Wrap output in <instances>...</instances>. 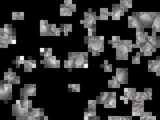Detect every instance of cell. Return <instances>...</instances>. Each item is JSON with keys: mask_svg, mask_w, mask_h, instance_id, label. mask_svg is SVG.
<instances>
[{"mask_svg": "<svg viewBox=\"0 0 160 120\" xmlns=\"http://www.w3.org/2000/svg\"><path fill=\"white\" fill-rule=\"evenodd\" d=\"M84 42L87 44L88 52H92V56H99L104 52V36H85Z\"/></svg>", "mask_w": 160, "mask_h": 120, "instance_id": "cell-1", "label": "cell"}, {"mask_svg": "<svg viewBox=\"0 0 160 120\" xmlns=\"http://www.w3.org/2000/svg\"><path fill=\"white\" fill-rule=\"evenodd\" d=\"M160 48V37L156 34H152L148 38L146 43L140 48L141 56H152V52H156L157 48Z\"/></svg>", "mask_w": 160, "mask_h": 120, "instance_id": "cell-2", "label": "cell"}, {"mask_svg": "<svg viewBox=\"0 0 160 120\" xmlns=\"http://www.w3.org/2000/svg\"><path fill=\"white\" fill-rule=\"evenodd\" d=\"M133 44L132 40H121L116 48V60H128V53L132 52Z\"/></svg>", "mask_w": 160, "mask_h": 120, "instance_id": "cell-3", "label": "cell"}, {"mask_svg": "<svg viewBox=\"0 0 160 120\" xmlns=\"http://www.w3.org/2000/svg\"><path fill=\"white\" fill-rule=\"evenodd\" d=\"M0 99L5 102L12 99V84L4 80L0 81Z\"/></svg>", "mask_w": 160, "mask_h": 120, "instance_id": "cell-4", "label": "cell"}, {"mask_svg": "<svg viewBox=\"0 0 160 120\" xmlns=\"http://www.w3.org/2000/svg\"><path fill=\"white\" fill-rule=\"evenodd\" d=\"M139 18L140 21L145 28L152 26L154 19L158 12H135Z\"/></svg>", "mask_w": 160, "mask_h": 120, "instance_id": "cell-5", "label": "cell"}, {"mask_svg": "<svg viewBox=\"0 0 160 120\" xmlns=\"http://www.w3.org/2000/svg\"><path fill=\"white\" fill-rule=\"evenodd\" d=\"M76 11V5L72 4L71 0H65L64 4L60 5L61 16H72Z\"/></svg>", "mask_w": 160, "mask_h": 120, "instance_id": "cell-6", "label": "cell"}, {"mask_svg": "<svg viewBox=\"0 0 160 120\" xmlns=\"http://www.w3.org/2000/svg\"><path fill=\"white\" fill-rule=\"evenodd\" d=\"M98 16L96 12H92V9L90 8L88 11L84 12V20H81L80 23L84 25L85 28H88L92 25H96Z\"/></svg>", "mask_w": 160, "mask_h": 120, "instance_id": "cell-7", "label": "cell"}, {"mask_svg": "<svg viewBox=\"0 0 160 120\" xmlns=\"http://www.w3.org/2000/svg\"><path fill=\"white\" fill-rule=\"evenodd\" d=\"M28 112L21 107L20 100L17 101L16 103L12 105V116L16 117V120H26Z\"/></svg>", "mask_w": 160, "mask_h": 120, "instance_id": "cell-8", "label": "cell"}, {"mask_svg": "<svg viewBox=\"0 0 160 120\" xmlns=\"http://www.w3.org/2000/svg\"><path fill=\"white\" fill-rule=\"evenodd\" d=\"M145 28H138L136 29V42L133 44V48H141L147 42L148 32H145Z\"/></svg>", "mask_w": 160, "mask_h": 120, "instance_id": "cell-9", "label": "cell"}, {"mask_svg": "<svg viewBox=\"0 0 160 120\" xmlns=\"http://www.w3.org/2000/svg\"><path fill=\"white\" fill-rule=\"evenodd\" d=\"M74 68H87L88 67V52H76Z\"/></svg>", "mask_w": 160, "mask_h": 120, "instance_id": "cell-10", "label": "cell"}, {"mask_svg": "<svg viewBox=\"0 0 160 120\" xmlns=\"http://www.w3.org/2000/svg\"><path fill=\"white\" fill-rule=\"evenodd\" d=\"M40 63L44 65L45 68H59L60 61L57 60L56 56H48L40 61Z\"/></svg>", "mask_w": 160, "mask_h": 120, "instance_id": "cell-11", "label": "cell"}, {"mask_svg": "<svg viewBox=\"0 0 160 120\" xmlns=\"http://www.w3.org/2000/svg\"><path fill=\"white\" fill-rule=\"evenodd\" d=\"M36 96V84H25L24 87L20 89V98L24 97Z\"/></svg>", "mask_w": 160, "mask_h": 120, "instance_id": "cell-12", "label": "cell"}, {"mask_svg": "<svg viewBox=\"0 0 160 120\" xmlns=\"http://www.w3.org/2000/svg\"><path fill=\"white\" fill-rule=\"evenodd\" d=\"M44 116L43 108H32L29 110L26 120H39Z\"/></svg>", "mask_w": 160, "mask_h": 120, "instance_id": "cell-13", "label": "cell"}, {"mask_svg": "<svg viewBox=\"0 0 160 120\" xmlns=\"http://www.w3.org/2000/svg\"><path fill=\"white\" fill-rule=\"evenodd\" d=\"M127 12L120 4H113L111 16L112 20H120L121 17L124 16V12Z\"/></svg>", "mask_w": 160, "mask_h": 120, "instance_id": "cell-14", "label": "cell"}, {"mask_svg": "<svg viewBox=\"0 0 160 120\" xmlns=\"http://www.w3.org/2000/svg\"><path fill=\"white\" fill-rule=\"evenodd\" d=\"M115 77L120 84H128V69L117 68Z\"/></svg>", "mask_w": 160, "mask_h": 120, "instance_id": "cell-15", "label": "cell"}, {"mask_svg": "<svg viewBox=\"0 0 160 120\" xmlns=\"http://www.w3.org/2000/svg\"><path fill=\"white\" fill-rule=\"evenodd\" d=\"M4 80L11 84H20V77L18 76L16 72L12 71L11 68H9L7 72H4Z\"/></svg>", "mask_w": 160, "mask_h": 120, "instance_id": "cell-16", "label": "cell"}, {"mask_svg": "<svg viewBox=\"0 0 160 120\" xmlns=\"http://www.w3.org/2000/svg\"><path fill=\"white\" fill-rule=\"evenodd\" d=\"M144 27L140 21L139 18L135 12H132V16L128 17V28H138Z\"/></svg>", "mask_w": 160, "mask_h": 120, "instance_id": "cell-17", "label": "cell"}, {"mask_svg": "<svg viewBox=\"0 0 160 120\" xmlns=\"http://www.w3.org/2000/svg\"><path fill=\"white\" fill-rule=\"evenodd\" d=\"M76 52H69L68 59L64 61V68L68 69L69 71H71L72 68L75 67L76 61Z\"/></svg>", "mask_w": 160, "mask_h": 120, "instance_id": "cell-18", "label": "cell"}, {"mask_svg": "<svg viewBox=\"0 0 160 120\" xmlns=\"http://www.w3.org/2000/svg\"><path fill=\"white\" fill-rule=\"evenodd\" d=\"M136 92V88H125L124 96L120 97V100H123L124 104H128L129 100L132 101Z\"/></svg>", "mask_w": 160, "mask_h": 120, "instance_id": "cell-19", "label": "cell"}, {"mask_svg": "<svg viewBox=\"0 0 160 120\" xmlns=\"http://www.w3.org/2000/svg\"><path fill=\"white\" fill-rule=\"evenodd\" d=\"M104 106L105 108H116V92H108L106 102Z\"/></svg>", "mask_w": 160, "mask_h": 120, "instance_id": "cell-20", "label": "cell"}, {"mask_svg": "<svg viewBox=\"0 0 160 120\" xmlns=\"http://www.w3.org/2000/svg\"><path fill=\"white\" fill-rule=\"evenodd\" d=\"M50 32V24L48 20H40V36H49Z\"/></svg>", "mask_w": 160, "mask_h": 120, "instance_id": "cell-21", "label": "cell"}, {"mask_svg": "<svg viewBox=\"0 0 160 120\" xmlns=\"http://www.w3.org/2000/svg\"><path fill=\"white\" fill-rule=\"evenodd\" d=\"M159 69H160V56H157L156 60L148 61L149 72H156Z\"/></svg>", "mask_w": 160, "mask_h": 120, "instance_id": "cell-22", "label": "cell"}, {"mask_svg": "<svg viewBox=\"0 0 160 120\" xmlns=\"http://www.w3.org/2000/svg\"><path fill=\"white\" fill-rule=\"evenodd\" d=\"M144 111V103H132V116H139Z\"/></svg>", "mask_w": 160, "mask_h": 120, "instance_id": "cell-23", "label": "cell"}, {"mask_svg": "<svg viewBox=\"0 0 160 120\" xmlns=\"http://www.w3.org/2000/svg\"><path fill=\"white\" fill-rule=\"evenodd\" d=\"M23 65L25 72H32V69L36 67V61L31 59L25 60Z\"/></svg>", "mask_w": 160, "mask_h": 120, "instance_id": "cell-24", "label": "cell"}, {"mask_svg": "<svg viewBox=\"0 0 160 120\" xmlns=\"http://www.w3.org/2000/svg\"><path fill=\"white\" fill-rule=\"evenodd\" d=\"M20 100L21 107L23 109L27 110L29 112V110L32 108V101L29 100L28 97H24L20 98Z\"/></svg>", "mask_w": 160, "mask_h": 120, "instance_id": "cell-25", "label": "cell"}, {"mask_svg": "<svg viewBox=\"0 0 160 120\" xmlns=\"http://www.w3.org/2000/svg\"><path fill=\"white\" fill-rule=\"evenodd\" d=\"M152 29V34H156L157 32H160V12H158L155 17Z\"/></svg>", "mask_w": 160, "mask_h": 120, "instance_id": "cell-26", "label": "cell"}, {"mask_svg": "<svg viewBox=\"0 0 160 120\" xmlns=\"http://www.w3.org/2000/svg\"><path fill=\"white\" fill-rule=\"evenodd\" d=\"M2 29L6 35L16 36V30L12 28L11 24H5L4 27L2 28Z\"/></svg>", "mask_w": 160, "mask_h": 120, "instance_id": "cell-27", "label": "cell"}, {"mask_svg": "<svg viewBox=\"0 0 160 120\" xmlns=\"http://www.w3.org/2000/svg\"><path fill=\"white\" fill-rule=\"evenodd\" d=\"M96 116V110L89 109L88 108L85 109L84 120H89Z\"/></svg>", "mask_w": 160, "mask_h": 120, "instance_id": "cell-28", "label": "cell"}, {"mask_svg": "<svg viewBox=\"0 0 160 120\" xmlns=\"http://www.w3.org/2000/svg\"><path fill=\"white\" fill-rule=\"evenodd\" d=\"M109 16H111L108 8H101L100 16H98V20H108Z\"/></svg>", "mask_w": 160, "mask_h": 120, "instance_id": "cell-29", "label": "cell"}, {"mask_svg": "<svg viewBox=\"0 0 160 120\" xmlns=\"http://www.w3.org/2000/svg\"><path fill=\"white\" fill-rule=\"evenodd\" d=\"M60 29L64 33V36H68L69 32L72 31V24H61L60 26Z\"/></svg>", "mask_w": 160, "mask_h": 120, "instance_id": "cell-30", "label": "cell"}, {"mask_svg": "<svg viewBox=\"0 0 160 120\" xmlns=\"http://www.w3.org/2000/svg\"><path fill=\"white\" fill-rule=\"evenodd\" d=\"M142 97L144 101L152 100V89L145 88L144 92L142 93Z\"/></svg>", "mask_w": 160, "mask_h": 120, "instance_id": "cell-31", "label": "cell"}, {"mask_svg": "<svg viewBox=\"0 0 160 120\" xmlns=\"http://www.w3.org/2000/svg\"><path fill=\"white\" fill-rule=\"evenodd\" d=\"M108 92H101L100 96L97 97L96 101L97 104H104L106 102Z\"/></svg>", "mask_w": 160, "mask_h": 120, "instance_id": "cell-32", "label": "cell"}, {"mask_svg": "<svg viewBox=\"0 0 160 120\" xmlns=\"http://www.w3.org/2000/svg\"><path fill=\"white\" fill-rule=\"evenodd\" d=\"M140 120H156V116L152 115V112H144L140 116Z\"/></svg>", "mask_w": 160, "mask_h": 120, "instance_id": "cell-33", "label": "cell"}, {"mask_svg": "<svg viewBox=\"0 0 160 120\" xmlns=\"http://www.w3.org/2000/svg\"><path fill=\"white\" fill-rule=\"evenodd\" d=\"M120 85L121 84L118 81L115 76H112V79L108 81L109 88H120Z\"/></svg>", "mask_w": 160, "mask_h": 120, "instance_id": "cell-34", "label": "cell"}, {"mask_svg": "<svg viewBox=\"0 0 160 120\" xmlns=\"http://www.w3.org/2000/svg\"><path fill=\"white\" fill-rule=\"evenodd\" d=\"M120 36H112V40L108 41V43L111 44L112 48H116L119 46L121 42Z\"/></svg>", "mask_w": 160, "mask_h": 120, "instance_id": "cell-35", "label": "cell"}, {"mask_svg": "<svg viewBox=\"0 0 160 120\" xmlns=\"http://www.w3.org/2000/svg\"><path fill=\"white\" fill-rule=\"evenodd\" d=\"M40 56L44 58L52 56V48H42L40 50Z\"/></svg>", "mask_w": 160, "mask_h": 120, "instance_id": "cell-36", "label": "cell"}, {"mask_svg": "<svg viewBox=\"0 0 160 120\" xmlns=\"http://www.w3.org/2000/svg\"><path fill=\"white\" fill-rule=\"evenodd\" d=\"M142 92H137L135 94V96L132 100V103L138 102V103H144V99H142Z\"/></svg>", "mask_w": 160, "mask_h": 120, "instance_id": "cell-37", "label": "cell"}, {"mask_svg": "<svg viewBox=\"0 0 160 120\" xmlns=\"http://www.w3.org/2000/svg\"><path fill=\"white\" fill-rule=\"evenodd\" d=\"M101 67L104 68L105 72H112V65L108 63V60L104 61V64L101 65Z\"/></svg>", "mask_w": 160, "mask_h": 120, "instance_id": "cell-38", "label": "cell"}, {"mask_svg": "<svg viewBox=\"0 0 160 120\" xmlns=\"http://www.w3.org/2000/svg\"><path fill=\"white\" fill-rule=\"evenodd\" d=\"M120 5H121L124 9H126L128 11L129 8H132V0H125V1H121Z\"/></svg>", "mask_w": 160, "mask_h": 120, "instance_id": "cell-39", "label": "cell"}, {"mask_svg": "<svg viewBox=\"0 0 160 120\" xmlns=\"http://www.w3.org/2000/svg\"><path fill=\"white\" fill-rule=\"evenodd\" d=\"M12 20H24V12H12Z\"/></svg>", "mask_w": 160, "mask_h": 120, "instance_id": "cell-40", "label": "cell"}, {"mask_svg": "<svg viewBox=\"0 0 160 120\" xmlns=\"http://www.w3.org/2000/svg\"><path fill=\"white\" fill-rule=\"evenodd\" d=\"M80 84H68V90L71 92H80Z\"/></svg>", "mask_w": 160, "mask_h": 120, "instance_id": "cell-41", "label": "cell"}, {"mask_svg": "<svg viewBox=\"0 0 160 120\" xmlns=\"http://www.w3.org/2000/svg\"><path fill=\"white\" fill-rule=\"evenodd\" d=\"M24 61L25 60H24V57L17 56L16 57V59L12 61V63L15 64L16 68H19L21 64H24Z\"/></svg>", "mask_w": 160, "mask_h": 120, "instance_id": "cell-42", "label": "cell"}, {"mask_svg": "<svg viewBox=\"0 0 160 120\" xmlns=\"http://www.w3.org/2000/svg\"><path fill=\"white\" fill-rule=\"evenodd\" d=\"M88 36H92L96 34V25H92L88 28Z\"/></svg>", "mask_w": 160, "mask_h": 120, "instance_id": "cell-43", "label": "cell"}, {"mask_svg": "<svg viewBox=\"0 0 160 120\" xmlns=\"http://www.w3.org/2000/svg\"><path fill=\"white\" fill-rule=\"evenodd\" d=\"M140 57H141V53L140 52H136L135 56L132 57V64H140Z\"/></svg>", "mask_w": 160, "mask_h": 120, "instance_id": "cell-44", "label": "cell"}, {"mask_svg": "<svg viewBox=\"0 0 160 120\" xmlns=\"http://www.w3.org/2000/svg\"><path fill=\"white\" fill-rule=\"evenodd\" d=\"M88 108L92 110H96L97 102L96 100H89L88 102Z\"/></svg>", "mask_w": 160, "mask_h": 120, "instance_id": "cell-45", "label": "cell"}, {"mask_svg": "<svg viewBox=\"0 0 160 120\" xmlns=\"http://www.w3.org/2000/svg\"><path fill=\"white\" fill-rule=\"evenodd\" d=\"M8 41L9 44H15L16 42V36H9L7 35Z\"/></svg>", "mask_w": 160, "mask_h": 120, "instance_id": "cell-46", "label": "cell"}, {"mask_svg": "<svg viewBox=\"0 0 160 120\" xmlns=\"http://www.w3.org/2000/svg\"><path fill=\"white\" fill-rule=\"evenodd\" d=\"M56 28V24H50V32L49 36H54V33Z\"/></svg>", "mask_w": 160, "mask_h": 120, "instance_id": "cell-47", "label": "cell"}, {"mask_svg": "<svg viewBox=\"0 0 160 120\" xmlns=\"http://www.w3.org/2000/svg\"><path fill=\"white\" fill-rule=\"evenodd\" d=\"M9 42L3 39L0 38V47L2 48H8Z\"/></svg>", "mask_w": 160, "mask_h": 120, "instance_id": "cell-48", "label": "cell"}, {"mask_svg": "<svg viewBox=\"0 0 160 120\" xmlns=\"http://www.w3.org/2000/svg\"><path fill=\"white\" fill-rule=\"evenodd\" d=\"M118 120H132V116H119Z\"/></svg>", "mask_w": 160, "mask_h": 120, "instance_id": "cell-49", "label": "cell"}, {"mask_svg": "<svg viewBox=\"0 0 160 120\" xmlns=\"http://www.w3.org/2000/svg\"><path fill=\"white\" fill-rule=\"evenodd\" d=\"M61 32L60 28H56L54 33V36H60Z\"/></svg>", "mask_w": 160, "mask_h": 120, "instance_id": "cell-50", "label": "cell"}, {"mask_svg": "<svg viewBox=\"0 0 160 120\" xmlns=\"http://www.w3.org/2000/svg\"><path fill=\"white\" fill-rule=\"evenodd\" d=\"M119 116H109L107 120H118Z\"/></svg>", "mask_w": 160, "mask_h": 120, "instance_id": "cell-51", "label": "cell"}, {"mask_svg": "<svg viewBox=\"0 0 160 120\" xmlns=\"http://www.w3.org/2000/svg\"><path fill=\"white\" fill-rule=\"evenodd\" d=\"M100 120V117H95L93 118H92V119H90V120Z\"/></svg>", "mask_w": 160, "mask_h": 120, "instance_id": "cell-52", "label": "cell"}, {"mask_svg": "<svg viewBox=\"0 0 160 120\" xmlns=\"http://www.w3.org/2000/svg\"><path fill=\"white\" fill-rule=\"evenodd\" d=\"M39 120H50L48 118V116H44V118H42V119H40Z\"/></svg>", "mask_w": 160, "mask_h": 120, "instance_id": "cell-53", "label": "cell"}, {"mask_svg": "<svg viewBox=\"0 0 160 120\" xmlns=\"http://www.w3.org/2000/svg\"><path fill=\"white\" fill-rule=\"evenodd\" d=\"M156 73L157 76H159L160 77V69L158 70L156 72Z\"/></svg>", "mask_w": 160, "mask_h": 120, "instance_id": "cell-54", "label": "cell"}]
</instances>
